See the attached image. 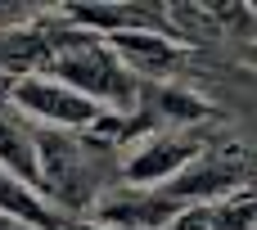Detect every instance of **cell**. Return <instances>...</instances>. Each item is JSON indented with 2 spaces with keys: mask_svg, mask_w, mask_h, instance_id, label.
I'll list each match as a JSON object with an SVG mask.
<instances>
[{
  "mask_svg": "<svg viewBox=\"0 0 257 230\" xmlns=\"http://www.w3.org/2000/svg\"><path fill=\"white\" fill-rule=\"evenodd\" d=\"M172 230H257V190H239L230 199L185 208L172 221Z\"/></svg>",
  "mask_w": 257,
  "mask_h": 230,
  "instance_id": "6",
  "label": "cell"
},
{
  "mask_svg": "<svg viewBox=\"0 0 257 230\" xmlns=\"http://www.w3.org/2000/svg\"><path fill=\"white\" fill-rule=\"evenodd\" d=\"M248 63H253V68H257V41H253V45H248Z\"/></svg>",
  "mask_w": 257,
  "mask_h": 230,
  "instance_id": "7",
  "label": "cell"
},
{
  "mask_svg": "<svg viewBox=\"0 0 257 230\" xmlns=\"http://www.w3.org/2000/svg\"><path fill=\"white\" fill-rule=\"evenodd\" d=\"M0 95H5V104H9L23 122H32V127H41V131L90 136V131L104 122V113H108V108H99L95 99H86L81 90H72V86H63V81H54V77H23V81H14V86L0 90Z\"/></svg>",
  "mask_w": 257,
  "mask_h": 230,
  "instance_id": "3",
  "label": "cell"
},
{
  "mask_svg": "<svg viewBox=\"0 0 257 230\" xmlns=\"http://www.w3.org/2000/svg\"><path fill=\"white\" fill-rule=\"evenodd\" d=\"M0 172H9V176L27 181L32 190H36V176H41V158H36V127H32V122H23V118L5 104V95H0Z\"/></svg>",
  "mask_w": 257,
  "mask_h": 230,
  "instance_id": "5",
  "label": "cell"
},
{
  "mask_svg": "<svg viewBox=\"0 0 257 230\" xmlns=\"http://www.w3.org/2000/svg\"><path fill=\"white\" fill-rule=\"evenodd\" d=\"M41 77H54L122 118H131L140 108V90H145V81L113 50V41L90 27L68 23L63 9H50V59H45Z\"/></svg>",
  "mask_w": 257,
  "mask_h": 230,
  "instance_id": "1",
  "label": "cell"
},
{
  "mask_svg": "<svg viewBox=\"0 0 257 230\" xmlns=\"http://www.w3.org/2000/svg\"><path fill=\"white\" fill-rule=\"evenodd\" d=\"M203 140L185 127H158V131H145L140 140L126 145L122 154V185L131 190H163L172 185L185 167H194L203 158Z\"/></svg>",
  "mask_w": 257,
  "mask_h": 230,
  "instance_id": "4",
  "label": "cell"
},
{
  "mask_svg": "<svg viewBox=\"0 0 257 230\" xmlns=\"http://www.w3.org/2000/svg\"><path fill=\"white\" fill-rule=\"evenodd\" d=\"M117 145L99 140V136H72V131H41L36 127V158H41V176L36 190L41 199L72 217H90V208L113 190V181H122V158L113 154Z\"/></svg>",
  "mask_w": 257,
  "mask_h": 230,
  "instance_id": "2",
  "label": "cell"
}]
</instances>
